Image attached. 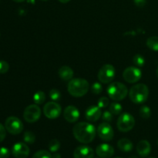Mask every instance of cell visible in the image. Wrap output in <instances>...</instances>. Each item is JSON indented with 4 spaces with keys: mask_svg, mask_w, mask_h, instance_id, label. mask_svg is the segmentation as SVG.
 Here are the masks:
<instances>
[{
    "mask_svg": "<svg viewBox=\"0 0 158 158\" xmlns=\"http://www.w3.org/2000/svg\"><path fill=\"white\" fill-rule=\"evenodd\" d=\"M40 1H44L45 2V1H48V0H40Z\"/></svg>",
    "mask_w": 158,
    "mask_h": 158,
    "instance_id": "obj_41",
    "label": "cell"
},
{
    "mask_svg": "<svg viewBox=\"0 0 158 158\" xmlns=\"http://www.w3.org/2000/svg\"><path fill=\"white\" fill-rule=\"evenodd\" d=\"M128 158H137L136 156H131V157H129Z\"/></svg>",
    "mask_w": 158,
    "mask_h": 158,
    "instance_id": "obj_40",
    "label": "cell"
},
{
    "mask_svg": "<svg viewBox=\"0 0 158 158\" xmlns=\"http://www.w3.org/2000/svg\"><path fill=\"white\" fill-rule=\"evenodd\" d=\"M91 91L94 94H101L102 91H103V86H102L101 83H97V82L94 83L91 86Z\"/></svg>",
    "mask_w": 158,
    "mask_h": 158,
    "instance_id": "obj_30",
    "label": "cell"
},
{
    "mask_svg": "<svg viewBox=\"0 0 158 158\" xmlns=\"http://www.w3.org/2000/svg\"><path fill=\"white\" fill-rule=\"evenodd\" d=\"M97 130L89 122H80L73 127V134L77 141L82 143H89L94 140Z\"/></svg>",
    "mask_w": 158,
    "mask_h": 158,
    "instance_id": "obj_1",
    "label": "cell"
},
{
    "mask_svg": "<svg viewBox=\"0 0 158 158\" xmlns=\"http://www.w3.org/2000/svg\"><path fill=\"white\" fill-rule=\"evenodd\" d=\"M147 46L153 51H158V36H151L147 40Z\"/></svg>",
    "mask_w": 158,
    "mask_h": 158,
    "instance_id": "obj_20",
    "label": "cell"
},
{
    "mask_svg": "<svg viewBox=\"0 0 158 158\" xmlns=\"http://www.w3.org/2000/svg\"><path fill=\"white\" fill-rule=\"evenodd\" d=\"M101 108L98 106H90L85 112V117L89 122H96L101 117Z\"/></svg>",
    "mask_w": 158,
    "mask_h": 158,
    "instance_id": "obj_16",
    "label": "cell"
},
{
    "mask_svg": "<svg viewBox=\"0 0 158 158\" xmlns=\"http://www.w3.org/2000/svg\"><path fill=\"white\" fill-rule=\"evenodd\" d=\"M137 151L141 157H148L151 151V143L146 140H140L137 145Z\"/></svg>",
    "mask_w": 158,
    "mask_h": 158,
    "instance_id": "obj_17",
    "label": "cell"
},
{
    "mask_svg": "<svg viewBox=\"0 0 158 158\" xmlns=\"http://www.w3.org/2000/svg\"><path fill=\"white\" fill-rule=\"evenodd\" d=\"M80 113L79 110L74 106H68L65 108L63 117L65 120L69 123H75L79 120Z\"/></svg>",
    "mask_w": 158,
    "mask_h": 158,
    "instance_id": "obj_13",
    "label": "cell"
},
{
    "mask_svg": "<svg viewBox=\"0 0 158 158\" xmlns=\"http://www.w3.org/2000/svg\"><path fill=\"white\" fill-rule=\"evenodd\" d=\"M41 109L38 105L35 103V104L29 105L25 109L24 113H23V117L26 122L32 123L38 121L39 119L41 117Z\"/></svg>",
    "mask_w": 158,
    "mask_h": 158,
    "instance_id": "obj_8",
    "label": "cell"
},
{
    "mask_svg": "<svg viewBox=\"0 0 158 158\" xmlns=\"http://www.w3.org/2000/svg\"><path fill=\"white\" fill-rule=\"evenodd\" d=\"M89 84L83 78H75L69 80L67 86L69 94L74 97H82L87 94Z\"/></svg>",
    "mask_w": 158,
    "mask_h": 158,
    "instance_id": "obj_2",
    "label": "cell"
},
{
    "mask_svg": "<svg viewBox=\"0 0 158 158\" xmlns=\"http://www.w3.org/2000/svg\"><path fill=\"white\" fill-rule=\"evenodd\" d=\"M23 140L26 143L32 144L35 141V135L32 131H26L23 135Z\"/></svg>",
    "mask_w": 158,
    "mask_h": 158,
    "instance_id": "obj_24",
    "label": "cell"
},
{
    "mask_svg": "<svg viewBox=\"0 0 158 158\" xmlns=\"http://www.w3.org/2000/svg\"><path fill=\"white\" fill-rule=\"evenodd\" d=\"M115 158H121V157H115Z\"/></svg>",
    "mask_w": 158,
    "mask_h": 158,
    "instance_id": "obj_42",
    "label": "cell"
},
{
    "mask_svg": "<svg viewBox=\"0 0 158 158\" xmlns=\"http://www.w3.org/2000/svg\"><path fill=\"white\" fill-rule=\"evenodd\" d=\"M157 144H158V141H157Z\"/></svg>",
    "mask_w": 158,
    "mask_h": 158,
    "instance_id": "obj_44",
    "label": "cell"
},
{
    "mask_svg": "<svg viewBox=\"0 0 158 158\" xmlns=\"http://www.w3.org/2000/svg\"><path fill=\"white\" fill-rule=\"evenodd\" d=\"M116 76V69L111 64H105L99 70L97 77L100 83L107 84L114 80Z\"/></svg>",
    "mask_w": 158,
    "mask_h": 158,
    "instance_id": "obj_6",
    "label": "cell"
},
{
    "mask_svg": "<svg viewBox=\"0 0 158 158\" xmlns=\"http://www.w3.org/2000/svg\"><path fill=\"white\" fill-rule=\"evenodd\" d=\"M94 151L92 148L86 145L77 147L73 152L74 158H94Z\"/></svg>",
    "mask_w": 158,
    "mask_h": 158,
    "instance_id": "obj_14",
    "label": "cell"
},
{
    "mask_svg": "<svg viewBox=\"0 0 158 158\" xmlns=\"http://www.w3.org/2000/svg\"><path fill=\"white\" fill-rule=\"evenodd\" d=\"M96 154L100 158H110L114 154V148L108 143H101L96 148Z\"/></svg>",
    "mask_w": 158,
    "mask_h": 158,
    "instance_id": "obj_15",
    "label": "cell"
},
{
    "mask_svg": "<svg viewBox=\"0 0 158 158\" xmlns=\"http://www.w3.org/2000/svg\"><path fill=\"white\" fill-rule=\"evenodd\" d=\"M117 126L119 131L121 132H129L135 126V119L131 114L123 113L119 116L117 119Z\"/></svg>",
    "mask_w": 158,
    "mask_h": 158,
    "instance_id": "obj_5",
    "label": "cell"
},
{
    "mask_svg": "<svg viewBox=\"0 0 158 158\" xmlns=\"http://www.w3.org/2000/svg\"><path fill=\"white\" fill-rule=\"evenodd\" d=\"M6 137V129L2 123H0V143L5 140Z\"/></svg>",
    "mask_w": 158,
    "mask_h": 158,
    "instance_id": "obj_34",
    "label": "cell"
},
{
    "mask_svg": "<svg viewBox=\"0 0 158 158\" xmlns=\"http://www.w3.org/2000/svg\"><path fill=\"white\" fill-rule=\"evenodd\" d=\"M69 1H70V0H59V2H60L61 3H63V4L69 2Z\"/></svg>",
    "mask_w": 158,
    "mask_h": 158,
    "instance_id": "obj_37",
    "label": "cell"
},
{
    "mask_svg": "<svg viewBox=\"0 0 158 158\" xmlns=\"http://www.w3.org/2000/svg\"><path fill=\"white\" fill-rule=\"evenodd\" d=\"M134 4L137 6V7H143L146 5L147 0H134Z\"/></svg>",
    "mask_w": 158,
    "mask_h": 158,
    "instance_id": "obj_35",
    "label": "cell"
},
{
    "mask_svg": "<svg viewBox=\"0 0 158 158\" xmlns=\"http://www.w3.org/2000/svg\"><path fill=\"white\" fill-rule=\"evenodd\" d=\"M52 158H61V154L58 152H55L52 154Z\"/></svg>",
    "mask_w": 158,
    "mask_h": 158,
    "instance_id": "obj_36",
    "label": "cell"
},
{
    "mask_svg": "<svg viewBox=\"0 0 158 158\" xmlns=\"http://www.w3.org/2000/svg\"><path fill=\"white\" fill-rule=\"evenodd\" d=\"M133 63L137 67H143L145 64V59L140 54H137L133 58Z\"/></svg>",
    "mask_w": 158,
    "mask_h": 158,
    "instance_id": "obj_25",
    "label": "cell"
},
{
    "mask_svg": "<svg viewBox=\"0 0 158 158\" xmlns=\"http://www.w3.org/2000/svg\"><path fill=\"white\" fill-rule=\"evenodd\" d=\"M12 1L15 2H24L25 0H12Z\"/></svg>",
    "mask_w": 158,
    "mask_h": 158,
    "instance_id": "obj_38",
    "label": "cell"
},
{
    "mask_svg": "<svg viewBox=\"0 0 158 158\" xmlns=\"http://www.w3.org/2000/svg\"><path fill=\"white\" fill-rule=\"evenodd\" d=\"M32 158H52V154L47 151L41 150L34 154Z\"/></svg>",
    "mask_w": 158,
    "mask_h": 158,
    "instance_id": "obj_28",
    "label": "cell"
},
{
    "mask_svg": "<svg viewBox=\"0 0 158 158\" xmlns=\"http://www.w3.org/2000/svg\"><path fill=\"white\" fill-rule=\"evenodd\" d=\"M156 75H157V77L158 78V67L157 68V70H156Z\"/></svg>",
    "mask_w": 158,
    "mask_h": 158,
    "instance_id": "obj_39",
    "label": "cell"
},
{
    "mask_svg": "<svg viewBox=\"0 0 158 158\" xmlns=\"http://www.w3.org/2000/svg\"><path fill=\"white\" fill-rule=\"evenodd\" d=\"M117 147L123 152H130L134 148V144L132 142L127 138H122L117 142Z\"/></svg>",
    "mask_w": 158,
    "mask_h": 158,
    "instance_id": "obj_19",
    "label": "cell"
},
{
    "mask_svg": "<svg viewBox=\"0 0 158 158\" xmlns=\"http://www.w3.org/2000/svg\"><path fill=\"white\" fill-rule=\"evenodd\" d=\"M62 112V107L59 103L55 101L48 102L44 105L43 107V114L47 118L53 120L58 118Z\"/></svg>",
    "mask_w": 158,
    "mask_h": 158,
    "instance_id": "obj_9",
    "label": "cell"
},
{
    "mask_svg": "<svg viewBox=\"0 0 158 158\" xmlns=\"http://www.w3.org/2000/svg\"><path fill=\"white\" fill-rule=\"evenodd\" d=\"M61 144H60V142L59 141L56 139H53V140H51L49 142V144H48V148L50 152L55 153L60 150Z\"/></svg>",
    "mask_w": 158,
    "mask_h": 158,
    "instance_id": "obj_23",
    "label": "cell"
},
{
    "mask_svg": "<svg viewBox=\"0 0 158 158\" xmlns=\"http://www.w3.org/2000/svg\"><path fill=\"white\" fill-rule=\"evenodd\" d=\"M97 131L99 137L103 141H110L114 138V130L109 123L103 122L100 123Z\"/></svg>",
    "mask_w": 158,
    "mask_h": 158,
    "instance_id": "obj_11",
    "label": "cell"
},
{
    "mask_svg": "<svg viewBox=\"0 0 158 158\" xmlns=\"http://www.w3.org/2000/svg\"><path fill=\"white\" fill-rule=\"evenodd\" d=\"M122 110H123V106L120 103L114 102L110 104L109 110L112 113L113 115H119L122 112Z\"/></svg>",
    "mask_w": 158,
    "mask_h": 158,
    "instance_id": "obj_21",
    "label": "cell"
},
{
    "mask_svg": "<svg viewBox=\"0 0 158 158\" xmlns=\"http://www.w3.org/2000/svg\"><path fill=\"white\" fill-rule=\"evenodd\" d=\"M110 105V100L107 98V97H100L98 100V102H97V106L100 108L103 109V108L107 107Z\"/></svg>",
    "mask_w": 158,
    "mask_h": 158,
    "instance_id": "obj_29",
    "label": "cell"
},
{
    "mask_svg": "<svg viewBox=\"0 0 158 158\" xmlns=\"http://www.w3.org/2000/svg\"><path fill=\"white\" fill-rule=\"evenodd\" d=\"M5 127L6 131L11 134L16 135L19 134L23 131V123L18 117H9L5 122Z\"/></svg>",
    "mask_w": 158,
    "mask_h": 158,
    "instance_id": "obj_7",
    "label": "cell"
},
{
    "mask_svg": "<svg viewBox=\"0 0 158 158\" xmlns=\"http://www.w3.org/2000/svg\"><path fill=\"white\" fill-rule=\"evenodd\" d=\"M97 158H98V157H97Z\"/></svg>",
    "mask_w": 158,
    "mask_h": 158,
    "instance_id": "obj_45",
    "label": "cell"
},
{
    "mask_svg": "<svg viewBox=\"0 0 158 158\" xmlns=\"http://www.w3.org/2000/svg\"><path fill=\"white\" fill-rule=\"evenodd\" d=\"M73 74V70L68 66H63L59 69V77L64 81H69L72 80Z\"/></svg>",
    "mask_w": 158,
    "mask_h": 158,
    "instance_id": "obj_18",
    "label": "cell"
},
{
    "mask_svg": "<svg viewBox=\"0 0 158 158\" xmlns=\"http://www.w3.org/2000/svg\"><path fill=\"white\" fill-rule=\"evenodd\" d=\"M10 151L6 148H0V158H9Z\"/></svg>",
    "mask_w": 158,
    "mask_h": 158,
    "instance_id": "obj_33",
    "label": "cell"
},
{
    "mask_svg": "<svg viewBox=\"0 0 158 158\" xmlns=\"http://www.w3.org/2000/svg\"><path fill=\"white\" fill-rule=\"evenodd\" d=\"M123 77L126 82L129 83H135L142 77V72L137 66H129L123 73Z\"/></svg>",
    "mask_w": 158,
    "mask_h": 158,
    "instance_id": "obj_10",
    "label": "cell"
},
{
    "mask_svg": "<svg viewBox=\"0 0 158 158\" xmlns=\"http://www.w3.org/2000/svg\"><path fill=\"white\" fill-rule=\"evenodd\" d=\"M149 158H154V157H149Z\"/></svg>",
    "mask_w": 158,
    "mask_h": 158,
    "instance_id": "obj_43",
    "label": "cell"
},
{
    "mask_svg": "<svg viewBox=\"0 0 158 158\" xmlns=\"http://www.w3.org/2000/svg\"><path fill=\"white\" fill-rule=\"evenodd\" d=\"M107 94L110 98L115 101L124 100L128 94L127 87L120 82H114L108 86Z\"/></svg>",
    "mask_w": 158,
    "mask_h": 158,
    "instance_id": "obj_4",
    "label": "cell"
},
{
    "mask_svg": "<svg viewBox=\"0 0 158 158\" xmlns=\"http://www.w3.org/2000/svg\"><path fill=\"white\" fill-rule=\"evenodd\" d=\"M9 69V65L4 60H0V74H4Z\"/></svg>",
    "mask_w": 158,
    "mask_h": 158,
    "instance_id": "obj_32",
    "label": "cell"
},
{
    "mask_svg": "<svg viewBox=\"0 0 158 158\" xmlns=\"http://www.w3.org/2000/svg\"><path fill=\"white\" fill-rule=\"evenodd\" d=\"M49 97L52 101H59L61 99V93L60 92L59 89H52L49 91Z\"/></svg>",
    "mask_w": 158,
    "mask_h": 158,
    "instance_id": "obj_27",
    "label": "cell"
},
{
    "mask_svg": "<svg viewBox=\"0 0 158 158\" xmlns=\"http://www.w3.org/2000/svg\"><path fill=\"white\" fill-rule=\"evenodd\" d=\"M113 114L112 113L110 112V110H106L102 114L101 118L102 120H103L104 122H106V123H110V122L112 121L113 120Z\"/></svg>",
    "mask_w": 158,
    "mask_h": 158,
    "instance_id": "obj_31",
    "label": "cell"
},
{
    "mask_svg": "<svg viewBox=\"0 0 158 158\" xmlns=\"http://www.w3.org/2000/svg\"><path fill=\"white\" fill-rule=\"evenodd\" d=\"M46 100V94L44 92L40 90L37 91L33 96V101L35 104H43Z\"/></svg>",
    "mask_w": 158,
    "mask_h": 158,
    "instance_id": "obj_22",
    "label": "cell"
},
{
    "mask_svg": "<svg viewBox=\"0 0 158 158\" xmlns=\"http://www.w3.org/2000/svg\"><path fill=\"white\" fill-rule=\"evenodd\" d=\"M30 150L26 143L19 142L12 147V154L15 158H27L29 157Z\"/></svg>",
    "mask_w": 158,
    "mask_h": 158,
    "instance_id": "obj_12",
    "label": "cell"
},
{
    "mask_svg": "<svg viewBox=\"0 0 158 158\" xmlns=\"http://www.w3.org/2000/svg\"><path fill=\"white\" fill-rule=\"evenodd\" d=\"M149 96V89L144 83H138L131 88L129 97L131 101L136 104H141L147 101Z\"/></svg>",
    "mask_w": 158,
    "mask_h": 158,
    "instance_id": "obj_3",
    "label": "cell"
},
{
    "mask_svg": "<svg viewBox=\"0 0 158 158\" xmlns=\"http://www.w3.org/2000/svg\"><path fill=\"white\" fill-rule=\"evenodd\" d=\"M140 116L143 119H148L151 116V108L148 106H143L140 109Z\"/></svg>",
    "mask_w": 158,
    "mask_h": 158,
    "instance_id": "obj_26",
    "label": "cell"
}]
</instances>
